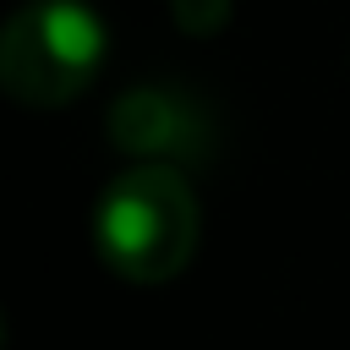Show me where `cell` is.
I'll list each match as a JSON object with an SVG mask.
<instances>
[{"label":"cell","mask_w":350,"mask_h":350,"mask_svg":"<svg viewBox=\"0 0 350 350\" xmlns=\"http://www.w3.org/2000/svg\"><path fill=\"white\" fill-rule=\"evenodd\" d=\"M170 16L191 38H208V33H219L230 22V0H170Z\"/></svg>","instance_id":"4"},{"label":"cell","mask_w":350,"mask_h":350,"mask_svg":"<svg viewBox=\"0 0 350 350\" xmlns=\"http://www.w3.org/2000/svg\"><path fill=\"white\" fill-rule=\"evenodd\" d=\"M0 345H5V317H0Z\"/></svg>","instance_id":"5"},{"label":"cell","mask_w":350,"mask_h":350,"mask_svg":"<svg viewBox=\"0 0 350 350\" xmlns=\"http://www.w3.org/2000/svg\"><path fill=\"white\" fill-rule=\"evenodd\" d=\"M109 142L120 153H137L148 164H202L213 153V126L202 104L180 88L148 82L109 104Z\"/></svg>","instance_id":"3"},{"label":"cell","mask_w":350,"mask_h":350,"mask_svg":"<svg viewBox=\"0 0 350 350\" xmlns=\"http://www.w3.org/2000/svg\"><path fill=\"white\" fill-rule=\"evenodd\" d=\"M93 252L115 279L164 284L197 252V197L175 164H131L93 202Z\"/></svg>","instance_id":"1"},{"label":"cell","mask_w":350,"mask_h":350,"mask_svg":"<svg viewBox=\"0 0 350 350\" xmlns=\"http://www.w3.org/2000/svg\"><path fill=\"white\" fill-rule=\"evenodd\" d=\"M104 66V22L82 0H22L0 22V93L27 109L71 104Z\"/></svg>","instance_id":"2"}]
</instances>
